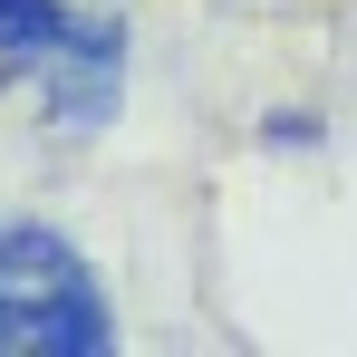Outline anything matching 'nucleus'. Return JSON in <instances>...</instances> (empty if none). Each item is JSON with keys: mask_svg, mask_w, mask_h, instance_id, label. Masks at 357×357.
Instances as JSON below:
<instances>
[{"mask_svg": "<svg viewBox=\"0 0 357 357\" xmlns=\"http://www.w3.org/2000/svg\"><path fill=\"white\" fill-rule=\"evenodd\" d=\"M116 87H126V20H77L59 59L39 68V107L59 135H97L116 116Z\"/></svg>", "mask_w": 357, "mask_h": 357, "instance_id": "nucleus-1", "label": "nucleus"}, {"mask_svg": "<svg viewBox=\"0 0 357 357\" xmlns=\"http://www.w3.org/2000/svg\"><path fill=\"white\" fill-rule=\"evenodd\" d=\"M0 280H10V290H59V280H87V251H77L59 222H29V213L10 222V213H0Z\"/></svg>", "mask_w": 357, "mask_h": 357, "instance_id": "nucleus-2", "label": "nucleus"}, {"mask_svg": "<svg viewBox=\"0 0 357 357\" xmlns=\"http://www.w3.org/2000/svg\"><path fill=\"white\" fill-rule=\"evenodd\" d=\"M68 29H77L68 0H0V68H10V77H39V68L59 59Z\"/></svg>", "mask_w": 357, "mask_h": 357, "instance_id": "nucleus-3", "label": "nucleus"}, {"mask_svg": "<svg viewBox=\"0 0 357 357\" xmlns=\"http://www.w3.org/2000/svg\"><path fill=\"white\" fill-rule=\"evenodd\" d=\"M319 135H328L319 107H271V116H261V145H280V155H309Z\"/></svg>", "mask_w": 357, "mask_h": 357, "instance_id": "nucleus-4", "label": "nucleus"}, {"mask_svg": "<svg viewBox=\"0 0 357 357\" xmlns=\"http://www.w3.org/2000/svg\"><path fill=\"white\" fill-rule=\"evenodd\" d=\"M0 348H20V290L0 280Z\"/></svg>", "mask_w": 357, "mask_h": 357, "instance_id": "nucleus-5", "label": "nucleus"}]
</instances>
